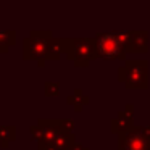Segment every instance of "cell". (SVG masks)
I'll return each mask as SVG.
<instances>
[{
	"label": "cell",
	"mask_w": 150,
	"mask_h": 150,
	"mask_svg": "<svg viewBox=\"0 0 150 150\" xmlns=\"http://www.w3.org/2000/svg\"><path fill=\"white\" fill-rule=\"evenodd\" d=\"M13 42H15V33H8V31L0 33V44H5V45L8 47Z\"/></svg>",
	"instance_id": "3957f363"
},
{
	"label": "cell",
	"mask_w": 150,
	"mask_h": 150,
	"mask_svg": "<svg viewBox=\"0 0 150 150\" xmlns=\"http://www.w3.org/2000/svg\"><path fill=\"white\" fill-rule=\"evenodd\" d=\"M49 50V42L44 39H28L26 42V52L33 53L31 58H36V57H40Z\"/></svg>",
	"instance_id": "7a4b0ae2"
},
{
	"label": "cell",
	"mask_w": 150,
	"mask_h": 150,
	"mask_svg": "<svg viewBox=\"0 0 150 150\" xmlns=\"http://www.w3.org/2000/svg\"><path fill=\"white\" fill-rule=\"evenodd\" d=\"M95 49L97 53L105 60H118L124 58L126 55V45L121 40L120 34L108 33V34H100L95 40Z\"/></svg>",
	"instance_id": "6da1fadb"
}]
</instances>
